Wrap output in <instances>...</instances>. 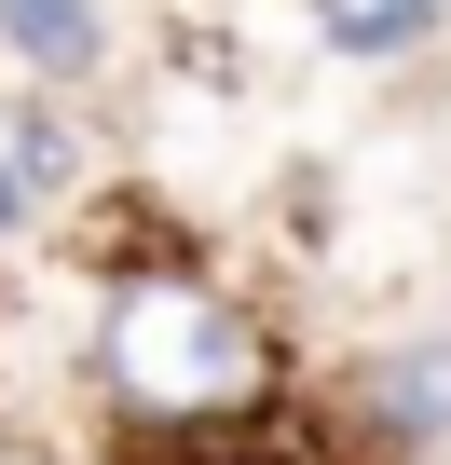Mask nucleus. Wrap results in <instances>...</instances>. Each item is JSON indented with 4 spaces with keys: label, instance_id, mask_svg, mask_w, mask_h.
<instances>
[{
    "label": "nucleus",
    "instance_id": "3",
    "mask_svg": "<svg viewBox=\"0 0 451 465\" xmlns=\"http://www.w3.org/2000/svg\"><path fill=\"white\" fill-rule=\"evenodd\" d=\"M437 15H451V0H315V28H328L342 55H410Z\"/></svg>",
    "mask_w": 451,
    "mask_h": 465
},
{
    "label": "nucleus",
    "instance_id": "2",
    "mask_svg": "<svg viewBox=\"0 0 451 465\" xmlns=\"http://www.w3.org/2000/svg\"><path fill=\"white\" fill-rule=\"evenodd\" d=\"M0 55H15L28 83H96L110 28H96V0H0Z\"/></svg>",
    "mask_w": 451,
    "mask_h": 465
},
{
    "label": "nucleus",
    "instance_id": "1",
    "mask_svg": "<svg viewBox=\"0 0 451 465\" xmlns=\"http://www.w3.org/2000/svg\"><path fill=\"white\" fill-rule=\"evenodd\" d=\"M96 356H110V397L137 424H233V411L274 397V342L219 302V288H191V274L123 288L110 329H96Z\"/></svg>",
    "mask_w": 451,
    "mask_h": 465
},
{
    "label": "nucleus",
    "instance_id": "4",
    "mask_svg": "<svg viewBox=\"0 0 451 465\" xmlns=\"http://www.w3.org/2000/svg\"><path fill=\"white\" fill-rule=\"evenodd\" d=\"M383 411H397V424H437V411H451V356H397V370H383Z\"/></svg>",
    "mask_w": 451,
    "mask_h": 465
}]
</instances>
